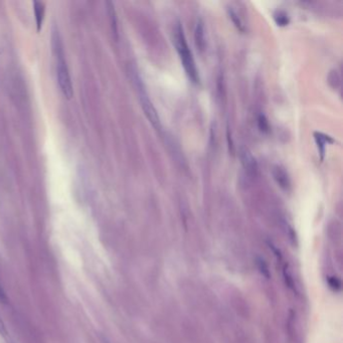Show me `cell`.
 Segmentation results:
<instances>
[{
  "label": "cell",
  "mask_w": 343,
  "mask_h": 343,
  "mask_svg": "<svg viewBox=\"0 0 343 343\" xmlns=\"http://www.w3.org/2000/svg\"><path fill=\"white\" fill-rule=\"evenodd\" d=\"M240 156H241V160H242V164H243L246 172L249 176H255L257 174L258 166H257L256 159L253 157V155L249 153V151L248 149L242 148L241 152H240Z\"/></svg>",
  "instance_id": "obj_4"
},
{
  "label": "cell",
  "mask_w": 343,
  "mask_h": 343,
  "mask_svg": "<svg viewBox=\"0 0 343 343\" xmlns=\"http://www.w3.org/2000/svg\"><path fill=\"white\" fill-rule=\"evenodd\" d=\"M52 45H53V51L56 58L57 79H58L60 89L64 97H66L67 99H71L74 94V89H73L70 71H68L66 60H65L62 40L58 29H54L53 31Z\"/></svg>",
  "instance_id": "obj_1"
},
{
  "label": "cell",
  "mask_w": 343,
  "mask_h": 343,
  "mask_svg": "<svg viewBox=\"0 0 343 343\" xmlns=\"http://www.w3.org/2000/svg\"><path fill=\"white\" fill-rule=\"evenodd\" d=\"M275 19L279 26H286L288 24V17L284 13L279 12L278 15H275Z\"/></svg>",
  "instance_id": "obj_11"
},
{
  "label": "cell",
  "mask_w": 343,
  "mask_h": 343,
  "mask_svg": "<svg viewBox=\"0 0 343 343\" xmlns=\"http://www.w3.org/2000/svg\"><path fill=\"white\" fill-rule=\"evenodd\" d=\"M228 13H230V16H231V18L233 19V22L235 24V26H236L239 30L244 31V28H243V25H242V21H241L240 17L238 16L237 12L234 11L233 9H230V10H228Z\"/></svg>",
  "instance_id": "obj_9"
},
{
  "label": "cell",
  "mask_w": 343,
  "mask_h": 343,
  "mask_svg": "<svg viewBox=\"0 0 343 343\" xmlns=\"http://www.w3.org/2000/svg\"><path fill=\"white\" fill-rule=\"evenodd\" d=\"M273 176L275 178L276 182L282 189L288 190L291 187V181L288 173L280 166H276L273 168Z\"/></svg>",
  "instance_id": "obj_5"
},
{
  "label": "cell",
  "mask_w": 343,
  "mask_h": 343,
  "mask_svg": "<svg viewBox=\"0 0 343 343\" xmlns=\"http://www.w3.org/2000/svg\"><path fill=\"white\" fill-rule=\"evenodd\" d=\"M134 81L136 83L137 88H138V92H139V99L141 102V106L145 112V115L147 116V118L149 119V121L152 123V125L158 130L160 129V119L158 117V114L156 109L154 108V106L152 105L151 101L149 100V97L147 95V93L145 92L143 84L141 83L140 79L138 77L134 78Z\"/></svg>",
  "instance_id": "obj_3"
},
{
  "label": "cell",
  "mask_w": 343,
  "mask_h": 343,
  "mask_svg": "<svg viewBox=\"0 0 343 343\" xmlns=\"http://www.w3.org/2000/svg\"><path fill=\"white\" fill-rule=\"evenodd\" d=\"M3 297H4V293H3L2 289H1V287H0V298L3 299Z\"/></svg>",
  "instance_id": "obj_12"
},
{
  "label": "cell",
  "mask_w": 343,
  "mask_h": 343,
  "mask_svg": "<svg viewBox=\"0 0 343 343\" xmlns=\"http://www.w3.org/2000/svg\"><path fill=\"white\" fill-rule=\"evenodd\" d=\"M33 11H34V15H35V21H36V28L37 31H39L41 29L42 22H43V18H44V5L42 2L39 1H34L33 2Z\"/></svg>",
  "instance_id": "obj_7"
},
{
  "label": "cell",
  "mask_w": 343,
  "mask_h": 343,
  "mask_svg": "<svg viewBox=\"0 0 343 343\" xmlns=\"http://www.w3.org/2000/svg\"><path fill=\"white\" fill-rule=\"evenodd\" d=\"M194 36H195V42H196L197 48L200 51H203L204 47H205V39H204V28H203V24H202L201 19H199L197 21Z\"/></svg>",
  "instance_id": "obj_6"
},
{
  "label": "cell",
  "mask_w": 343,
  "mask_h": 343,
  "mask_svg": "<svg viewBox=\"0 0 343 343\" xmlns=\"http://www.w3.org/2000/svg\"><path fill=\"white\" fill-rule=\"evenodd\" d=\"M258 123H259V128H260L261 131L268 132L269 124H268V121H267V119L265 118L264 115H260V117L258 119Z\"/></svg>",
  "instance_id": "obj_10"
},
{
  "label": "cell",
  "mask_w": 343,
  "mask_h": 343,
  "mask_svg": "<svg viewBox=\"0 0 343 343\" xmlns=\"http://www.w3.org/2000/svg\"><path fill=\"white\" fill-rule=\"evenodd\" d=\"M174 43H175L177 53L179 55V58L181 60L182 65H184L188 78L191 80V82L197 83L199 78H198V72L195 65V62H194L192 53L187 42L186 35L184 33V29H182L180 24H178L175 28Z\"/></svg>",
  "instance_id": "obj_2"
},
{
  "label": "cell",
  "mask_w": 343,
  "mask_h": 343,
  "mask_svg": "<svg viewBox=\"0 0 343 343\" xmlns=\"http://www.w3.org/2000/svg\"><path fill=\"white\" fill-rule=\"evenodd\" d=\"M108 5V12L111 18V26H112V30H113V33L117 35V17H116V12L115 9L113 7L112 2H107Z\"/></svg>",
  "instance_id": "obj_8"
}]
</instances>
